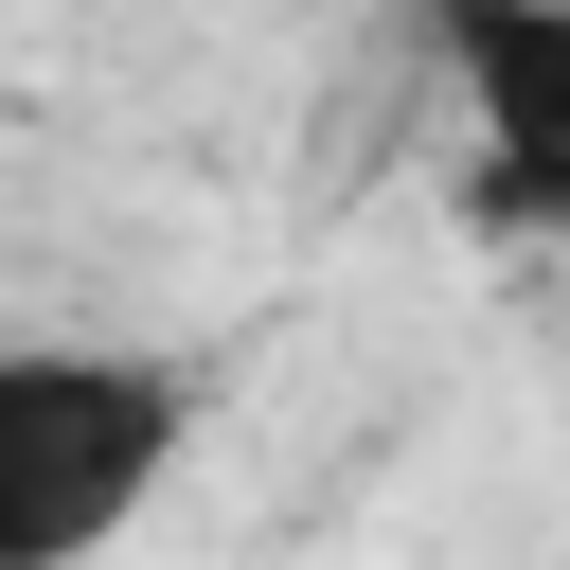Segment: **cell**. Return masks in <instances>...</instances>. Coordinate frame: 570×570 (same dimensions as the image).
<instances>
[{"label":"cell","mask_w":570,"mask_h":570,"mask_svg":"<svg viewBox=\"0 0 570 570\" xmlns=\"http://www.w3.org/2000/svg\"><path fill=\"white\" fill-rule=\"evenodd\" d=\"M196 374L107 356V338H18L0 356V570H89L160 481H178Z\"/></svg>","instance_id":"obj_1"},{"label":"cell","mask_w":570,"mask_h":570,"mask_svg":"<svg viewBox=\"0 0 570 570\" xmlns=\"http://www.w3.org/2000/svg\"><path fill=\"white\" fill-rule=\"evenodd\" d=\"M445 71L481 125V214L570 232V0H445Z\"/></svg>","instance_id":"obj_2"}]
</instances>
